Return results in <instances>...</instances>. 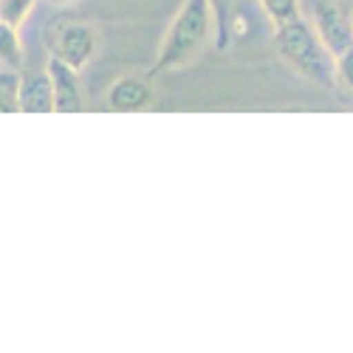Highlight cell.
Segmentation results:
<instances>
[{
    "label": "cell",
    "mask_w": 353,
    "mask_h": 353,
    "mask_svg": "<svg viewBox=\"0 0 353 353\" xmlns=\"http://www.w3.org/2000/svg\"><path fill=\"white\" fill-rule=\"evenodd\" d=\"M212 14H215V28H218V48L229 46V20H232V0H210Z\"/></svg>",
    "instance_id": "obj_12"
},
{
    "label": "cell",
    "mask_w": 353,
    "mask_h": 353,
    "mask_svg": "<svg viewBox=\"0 0 353 353\" xmlns=\"http://www.w3.org/2000/svg\"><path fill=\"white\" fill-rule=\"evenodd\" d=\"M257 3L266 9V14H269V20H272L274 28L288 26V23H294V20L303 17L300 0H257Z\"/></svg>",
    "instance_id": "obj_9"
},
{
    "label": "cell",
    "mask_w": 353,
    "mask_h": 353,
    "mask_svg": "<svg viewBox=\"0 0 353 353\" xmlns=\"http://www.w3.org/2000/svg\"><path fill=\"white\" fill-rule=\"evenodd\" d=\"M20 74L0 68V113H20Z\"/></svg>",
    "instance_id": "obj_10"
},
{
    "label": "cell",
    "mask_w": 353,
    "mask_h": 353,
    "mask_svg": "<svg viewBox=\"0 0 353 353\" xmlns=\"http://www.w3.org/2000/svg\"><path fill=\"white\" fill-rule=\"evenodd\" d=\"M336 82L353 97V48H347L342 57H336Z\"/></svg>",
    "instance_id": "obj_13"
},
{
    "label": "cell",
    "mask_w": 353,
    "mask_h": 353,
    "mask_svg": "<svg viewBox=\"0 0 353 353\" xmlns=\"http://www.w3.org/2000/svg\"><path fill=\"white\" fill-rule=\"evenodd\" d=\"M311 23L316 28L319 40L331 51L334 63H336V57H342L347 48H353V20L336 3H331V0H314Z\"/></svg>",
    "instance_id": "obj_3"
},
{
    "label": "cell",
    "mask_w": 353,
    "mask_h": 353,
    "mask_svg": "<svg viewBox=\"0 0 353 353\" xmlns=\"http://www.w3.org/2000/svg\"><path fill=\"white\" fill-rule=\"evenodd\" d=\"M153 105V85L144 77H119L108 88V108L116 113H139Z\"/></svg>",
    "instance_id": "obj_6"
},
{
    "label": "cell",
    "mask_w": 353,
    "mask_h": 353,
    "mask_svg": "<svg viewBox=\"0 0 353 353\" xmlns=\"http://www.w3.org/2000/svg\"><path fill=\"white\" fill-rule=\"evenodd\" d=\"M350 20H353V14H350Z\"/></svg>",
    "instance_id": "obj_15"
},
{
    "label": "cell",
    "mask_w": 353,
    "mask_h": 353,
    "mask_svg": "<svg viewBox=\"0 0 353 353\" xmlns=\"http://www.w3.org/2000/svg\"><path fill=\"white\" fill-rule=\"evenodd\" d=\"M20 113H32V116H43V113H57V102H54V82L48 77V71H32L20 77Z\"/></svg>",
    "instance_id": "obj_7"
},
{
    "label": "cell",
    "mask_w": 353,
    "mask_h": 353,
    "mask_svg": "<svg viewBox=\"0 0 353 353\" xmlns=\"http://www.w3.org/2000/svg\"><path fill=\"white\" fill-rule=\"evenodd\" d=\"M97 54V32L88 23H65L54 40V57L82 71Z\"/></svg>",
    "instance_id": "obj_4"
},
{
    "label": "cell",
    "mask_w": 353,
    "mask_h": 353,
    "mask_svg": "<svg viewBox=\"0 0 353 353\" xmlns=\"http://www.w3.org/2000/svg\"><path fill=\"white\" fill-rule=\"evenodd\" d=\"M34 9V0H0V20L20 28Z\"/></svg>",
    "instance_id": "obj_11"
},
{
    "label": "cell",
    "mask_w": 353,
    "mask_h": 353,
    "mask_svg": "<svg viewBox=\"0 0 353 353\" xmlns=\"http://www.w3.org/2000/svg\"><path fill=\"white\" fill-rule=\"evenodd\" d=\"M51 82H54V102H57V113H79L85 108L82 99V82H79V71L71 68L68 63H63L60 57H48L46 65Z\"/></svg>",
    "instance_id": "obj_5"
},
{
    "label": "cell",
    "mask_w": 353,
    "mask_h": 353,
    "mask_svg": "<svg viewBox=\"0 0 353 353\" xmlns=\"http://www.w3.org/2000/svg\"><path fill=\"white\" fill-rule=\"evenodd\" d=\"M212 32H215V14H212L210 0H184L179 14H175V20L167 28V34L159 46V54H156V63L147 77L179 71L195 63L201 51L207 48Z\"/></svg>",
    "instance_id": "obj_1"
},
{
    "label": "cell",
    "mask_w": 353,
    "mask_h": 353,
    "mask_svg": "<svg viewBox=\"0 0 353 353\" xmlns=\"http://www.w3.org/2000/svg\"><path fill=\"white\" fill-rule=\"evenodd\" d=\"M274 48L280 54V60L291 71L305 77L308 82H314L319 88H334L336 85L334 57L325 48V43L319 40L314 23H308L305 17L274 28Z\"/></svg>",
    "instance_id": "obj_2"
},
{
    "label": "cell",
    "mask_w": 353,
    "mask_h": 353,
    "mask_svg": "<svg viewBox=\"0 0 353 353\" xmlns=\"http://www.w3.org/2000/svg\"><path fill=\"white\" fill-rule=\"evenodd\" d=\"M23 65V43L17 28L0 20V68L9 71H20Z\"/></svg>",
    "instance_id": "obj_8"
},
{
    "label": "cell",
    "mask_w": 353,
    "mask_h": 353,
    "mask_svg": "<svg viewBox=\"0 0 353 353\" xmlns=\"http://www.w3.org/2000/svg\"><path fill=\"white\" fill-rule=\"evenodd\" d=\"M54 6H68V3H77V0H51Z\"/></svg>",
    "instance_id": "obj_14"
}]
</instances>
